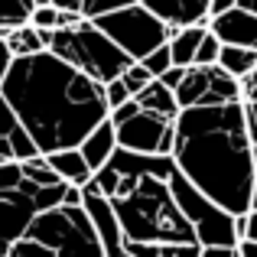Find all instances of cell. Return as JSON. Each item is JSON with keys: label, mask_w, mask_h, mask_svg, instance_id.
I'll list each match as a JSON object with an SVG mask.
<instances>
[{"label": "cell", "mask_w": 257, "mask_h": 257, "mask_svg": "<svg viewBox=\"0 0 257 257\" xmlns=\"http://www.w3.org/2000/svg\"><path fill=\"white\" fill-rule=\"evenodd\" d=\"M0 91L39 153L78 147V140L107 117L104 85L49 49L13 56Z\"/></svg>", "instance_id": "6da1fadb"}, {"label": "cell", "mask_w": 257, "mask_h": 257, "mask_svg": "<svg viewBox=\"0 0 257 257\" xmlns=\"http://www.w3.org/2000/svg\"><path fill=\"white\" fill-rule=\"evenodd\" d=\"M176 166L225 212L241 215L251 208L254 147L244 124V101L179 107L173 117Z\"/></svg>", "instance_id": "7a4b0ae2"}, {"label": "cell", "mask_w": 257, "mask_h": 257, "mask_svg": "<svg viewBox=\"0 0 257 257\" xmlns=\"http://www.w3.org/2000/svg\"><path fill=\"white\" fill-rule=\"evenodd\" d=\"M46 49L56 52L59 59H65L69 65H75L78 72H85L88 78H94V82H101V85L117 78L120 72L134 62V59L127 56L111 36H104L88 17H82L72 26L52 30Z\"/></svg>", "instance_id": "3957f363"}, {"label": "cell", "mask_w": 257, "mask_h": 257, "mask_svg": "<svg viewBox=\"0 0 257 257\" xmlns=\"http://www.w3.org/2000/svg\"><path fill=\"white\" fill-rule=\"evenodd\" d=\"M26 234L49 244L56 257H104V244L85 205L39 208L26 225Z\"/></svg>", "instance_id": "277c9868"}, {"label": "cell", "mask_w": 257, "mask_h": 257, "mask_svg": "<svg viewBox=\"0 0 257 257\" xmlns=\"http://www.w3.org/2000/svg\"><path fill=\"white\" fill-rule=\"evenodd\" d=\"M173 163H176V160H173ZM166 182H170V192H173L176 205H179V212L186 215L189 225H192L195 241H199V244H228V247L238 244L234 215L225 212L218 202H212L199 186H192V182L182 176L179 166H173V170H170Z\"/></svg>", "instance_id": "5b68a950"}, {"label": "cell", "mask_w": 257, "mask_h": 257, "mask_svg": "<svg viewBox=\"0 0 257 257\" xmlns=\"http://www.w3.org/2000/svg\"><path fill=\"white\" fill-rule=\"evenodd\" d=\"M88 20L104 36H111L131 59H144L150 49L163 46L176 30V26L163 23L160 17H153L140 0L120 7V10H107V13H98V17H88Z\"/></svg>", "instance_id": "8992f818"}, {"label": "cell", "mask_w": 257, "mask_h": 257, "mask_svg": "<svg viewBox=\"0 0 257 257\" xmlns=\"http://www.w3.org/2000/svg\"><path fill=\"white\" fill-rule=\"evenodd\" d=\"M33 189L36 186L23 176L20 186L0 192V257L7 254V247H10L20 234H26L30 218L39 212L36 202H33Z\"/></svg>", "instance_id": "52a82bcc"}, {"label": "cell", "mask_w": 257, "mask_h": 257, "mask_svg": "<svg viewBox=\"0 0 257 257\" xmlns=\"http://www.w3.org/2000/svg\"><path fill=\"white\" fill-rule=\"evenodd\" d=\"M173 127L170 117L163 114H153V111H144L140 107L137 114H131L127 120L114 124L117 131V147L124 150H134V153H160V144H163V134Z\"/></svg>", "instance_id": "ba28073f"}, {"label": "cell", "mask_w": 257, "mask_h": 257, "mask_svg": "<svg viewBox=\"0 0 257 257\" xmlns=\"http://www.w3.org/2000/svg\"><path fill=\"white\" fill-rule=\"evenodd\" d=\"M208 30L225 46H251V49H257V13H247L241 7H228L221 13H212Z\"/></svg>", "instance_id": "9c48e42d"}, {"label": "cell", "mask_w": 257, "mask_h": 257, "mask_svg": "<svg viewBox=\"0 0 257 257\" xmlns=\"http://www.w3.org/2000/svg\"><path fill=\"white\" fill-rule=\"evenodd\" d=\"M78 150H82L85 163L91 166V170H98L101 163H107L111 153L117 150V131H114V124L107 117L98 120V124H94L82 140H78Z\"/></svg>", "instance_id": "30bf717a"}, {"label": "cell", "mask_w": 257, "mask_h": 257, "mask_svg": "<svg viewBox=\"0 0 257 257\" xmlns=\"http://www.w3.org/2000/svg\"><path fill=\"white\" fill-rule=\"evenodd\" d=\"M46 157V163L52 166V173L59 176L62 182H72V186H85L88 179H91V166L85 163V157H82V150L78 147H62V150H49V153H43Z\"/></svg>", "instance_id": "8fae6325"}, {"label": "cell", "mask_w": 257, "mask_h": 257, "mask_svg": "<svg viewBox=\"0 0 257 257\" xmlns=\"http://www.w3.org/2000/svg\"><path fill=\"white\" fill-rule=\"evenodd\" d=\"M179 107H192V104H205L208 101V65H186L179 85L173 88Z\"/></svg>", "instance_id": "7c38bea8"}, {"label": "cell", "mask_w": 257, "mask_h": 257, "mask_svg": "<svg viewBox=\"0 0 257 257\" xmlns=\"http://www.w3.org/2000/svg\"><path fill=\"white\" fill-rule=\"evenodd\" d=\"M137 104L144 107V111H153V114H163V117H176L179 114V101H176V94H173V88H166L160 78H150L144 88H140L137 94Z\"/></svg>", "instance_id": "4fadbf2b"}, {"label": "cell", "mask_w": 257, "mask_h": 257, "mask_svg": "<svg viewBox=\"0 0 257 257\" xmlns=\"http://www.w3.org/2000/svg\"><path fill=\"white\" fill-rule=\"evenodd\" d=\"M208 23H189V26H176L173 36L166 39V46H170V56H173V65H192L195 59V46H199V39L205 36Z\"/></svg>", "instance_id": "5bb4252c"}, {"label": "cell", "mask_w": 257, "mask_h": 257, "mask_svg": "<svg viewBox=\"0 0 257 257\" xmlns=\"http://www.w3.org/2000/svg\"><path fill=\"white\" fill-rule=\"evenodd\" d=\"M124 247L134 257H199L202 251V244H182V241H124Z\"/></svg>", "instance_id": "9a60e30c"}, {"label": "cell", "mask_w": 257, "mask_h": 257, "mask_svg": "<svg viewBox=\"0 0 257 257\" xmlns=\"http://www.w3.org/2000/svg\"><path fill=\"white\" fill-rule=\"evenodd\" d=\"M218 65L225 72H231L234 78H244L247 72L257 65V49H251V46H225V43H221Z\"/></svg>", "instance_id": "2e32d148"}, {"label": "cell", "mask_w": 257, "mask_h": 257, "mask_svg": "<svg viewBox=\"0 0 257 257\" xmlns=\"http://www.w3.org/2000/svg\"><path fill=\"white\" fill-rule=\"evenodd\" d=\"M4 43L13 56H30V52H39L46 49L43 39H39V30L33 23H20V26H10L4 30Z\"/></svg>", "instance_id": "e0dca14e"}, {"label": "cell", "mask_w": 257, "mask_h": 257, "mask_svg": "<svg viewBox=\"0 0 257 257\" xmlns=\"http://www.w3.org/2000/svg\"><path fill=\"white\" fill-rule=\"evenodd\" d=\"M30 10H33V0H0V36L4 30L10 26H20L30 20Z\"/></svg>", "instance_id": "ac0fdd59"}, {"label": "cell", "mask_w": 257, "mask_h": 257, "mask_svg": "<svg viewBox=\"0 0 257 257\" xmlns=\"http://www.w3.org/2000/svg\"><path fill=\"white\" fill-rule=\"evenodd\" d=\"M4 257H56V251H52L49 244H43V241L30 238V234H20V238L7 247Z\"/></svg>", "instance_id": "d6986e66"}, {"label": "cell", "mask_w": 257, "mask_h": 257, "mask_svg": "<svg viewBox=\"0 0 257 257\" xmlns=\"http://www.w3.org/2000/svg\"><path fill=\"white\" fill-rule=\"evenodd\" d=\"M7 137H10V150H13V160H17V163H20V160H30V157H36V153H39L36 140H33V137H30V134H26L20 124L13 127V131L7 134Z\"/></svg>", "instance_id": "ffe728a7"}, {"label": "cell", "mask_w": 257, "mask_h": 257, "mask_svg": "<svg viewBox=\"0 0 257 257\" xmlns=\"http://www.w3.org/2000/svg\"><path fill=\"white\" fill-rule=\"evenodd\" d=\"M218 52H221V39L215 36L212 30H205V36L199 39V46H195V65H215L218 62Z\"/></svg>", "instance_id": "44dd1931"}, {"label": "cell", "mask_w": 257, "mask_h": 257, "mask_svg": "<svg viewBox=\"0 0 257 257\" xmlns=\"http://www.w3.org/2000/svg\"><path fill=\"white\" fill-rule=\"evenodd\" d=\"M137 62L144 65V69L150 72L153 78H157L160 72H166V69H170V65H173V56H170V46H166V43H163V46H157V49H150V52H147L144 59H137Z\"/></svg>", "instance_id": "7402d4cb"}, {"label": "cell", "mask_w": 257, "mask_h": 257, "mask_svg": "<svg viewBox=\"0 0 257 257\" xmlns=\"http://www.w3.org/2000/svg\"><path fill=\"white\" fill-rule=\"evenodd\" d=\"M150 78H153V75H150V72H147V69H144V65H140V62H137V59H134V62H131V65H127V69H124V72H120V82H124V85H127V91H131V94H137V91H140V88H144L147 82H150Z\"/></svg>", "instance_id": "603a6c76"}, {"label": "cell", "mask_w": 257, "mask_h": 257, "mask_svg": "<svg viewBox=\"0 0 257 257\" xmlns=\"http://www.w3.org/2000/svg\"><path fill=\"white\" fill-rule=\"evenodd\" d=\"M127 4H137V0H82V17H98L107 10H120Z\"/></svg>", "instance_id": "cb8c5ba5"}, {"label": "cell", "mask_w": 257, "mask_h": 257, "mask_svg": "<svg viewBox=\"0 0 257 257\" xmlns=\"http://www.w3.org/2000/svg\"><path fill=\"white\" fill-rule=\"evenodd\" d=\"M127 98H134V94L127 91V85L120 82V75H117V78H111V82H104V101H107V111H111V107H117V104H124Z\"/></svg>", "instance_id": "d4e9b609"}, {"label": "cell", "mask_w": 257, "mask_h": 257, "mask_svg": "<svg viewBox=\"0 0 257 257\" xmlns=\"http://www.w3.org/2000/svg\"><path fill=\"white\" fill-rule=\"evenodd\" d=\"M234 228H238V238H254L257 241V208L234 215Z\"/></svg>", "instance_id": "484cf974"}, {"label": "cell", "mask_w": 257, "mask_h": 257, "mask_svg": "<svg viewBox=\"0 0 257 257\" xmlns=\"http://www.w3.org/2000/svg\"><path fill=\"white\" fill-rule=\"evenodd\" d=\"M17 124H20V120H17V114H13L10 101H7V98H4V91H0V134H10Z\"/></svg>", "instance_id": "4316f807"}, {"label": "cell", "mask_w": 257, "mask_h": 257, "mask_svg": "<svg viewBox=\"0 0 257 257\" xmlns=\"http://www.w3.org/2000/svg\"><path fill=\"white\" fill-rule=\"evenodd\" d=\"M241 101H257V65L241 78Z\"/></svg>", "instance_id": "83f0119b"}, {"label": "cell", "mask_w": 257, "mask_h": 257, "mask_svg": "<svg viewBox=\"0 0 257 257\" xmlns=\"http://www.w3.org/2000/svg\"><path fill=\"white\" fill-rule=\"evenodd\" d=\"M182 72H186V65H170V69H166V72H160V82H163L166 88H176V85H179V78H182Z\"/></svg>", "instance_id": "f1b7e54d"}, {"label": "cell", "mask_w": 257, "mask_h": 257, "mask_svg": "<svg viewBox=\"0 0 257 257\" xmlns=\"http://www.w3.org/2000/svg\"><path fill=\"white\" fill-rule=\"evenodd\" d=\"M199 257H234V247H228V244H202Z\"/></svg>", "instance_id": "f546056e"}, {"label": "cell", "mask_w": 257, "mask_h": 257, "mask_svg": "<svg viewBox=\"0 0 257 257\" xmlns=\"http://www.w3.org/2000/svg\"><path fill=\"white\" fill-rule=\"evenodd\" d=\"M234 254H238V257H257V241L254 238H238Z\"/></svg>", "instance_id": "4dcf8cb0"}, {"label": "cell", "mask_w": 257, "mask_h": 257, "mask_svg": "<svg viewBox=\"0 0 257 257\" xmlns=\"http://www.w3.org/2000/svg\"><path fill=\"white\" fill-rule=\"evenodd\" d=\"M62 205H82V186H65V192H62Z\"/></svg>", "instance_id": "1f68e13d"}, {"label": "cell", "mask_w": 257, "mask_h": 257, "mask_svg": "<svg viewBox=\"0 0 257 257\" xmlns=\"http://www.w3.org/2000/svg\"><path fill=\"white\" fill-rule=\"evenodd\" d=\"M10 59H13V52L7 49V43H4V36H0V82H4V75H7V69H10Z\"/></svg>", "instance_id": "d6a6232c"}, {"label": "cell", "mask_w": 257, "mask_h": 257, "mask_svg": "<svg viewBox=\"0 0 257 257\" xmlns=\"http://www.w3.org/2000/svg\"><path fill=\"white\" fill-rule=\"evenodd\" d=\"M52 7H59V10H72V13H82V0H49Z\"/></svg>", "instance_id": "836d02e7"}, {"label": "cell", "mask_w": 257, "mask_h": 257, "mask_svg": "<svg viewBox=\"0 0 257 257\" xmlns=\"http://www.w3.org/2000/svg\"><path fill=\"white\" fill-rule=\"evenodd\" d=\"M228 7H234V0H208V17H212V13L228 10Z\"/></svg>", "instance_id": "e575fe53"}, {"label": "cell", "mask_w": 257, "mask_h": 257, "mask_svg": "<svg viewBox=\"0 0 257 257\" xmlns=\"http://www.w3.org/2000/svg\"><path fill=\"white\" fill-rule=\"evenodd\" d=\"M244 117L251 124H257V101H244Z\"/></svg>", "instance_id": "d590c367"}, {"label": "cell", "mask_w": 257, "mask_h": 257, "mask_svg": "<svg viewBox=\"0 0 257 257\" xmlns=\"http://www.w3.org/2000/svg\"><path fill=\"white\" fill-rule=\"evenodd\" d=\"M234 7H241L247 13H257V0H234Z\"/></svg>", "instance_id": "8d00e7d4"}, {"label": "cell", "mask_w": 257, "mask_h": 257, "mask_svg": "<svg viewBox=\"0 0 257 257\" xmlns=\"http://www.w3.org/2000/svg\"><path fill=\"white\" fill-rule=\"evenodd\" d=\"M251 208H257V176H254V186H251Z\"/></svg>", "instance_id": "74e56055"}, {"label": "cell", "mask_w": 257, "mask_h": 257, "mask_svg": "<svg viewBox=\"0 0 257 257\" xmlns=\"http://www.w3.org/2000/svg\"><path fill=\"white\" fill-rule=\"evenodd\" d=\"M43 4H49V0H33V7H43Z\"/></svg>", "instance_id": "f35d334b"}, {"label": "cell", "mask_w": 257, "mask_h": 257, "mask_svg": "<svg viewBox=\"0 0 257 257\" xmlns=\"http://www.w3.org/2000/svg\"><path fill=\"white\" fill-rule=\"evenodd\" d=\"M254 176H257V150H254Z\"/></svg>", "instance_id": "ab89813d"}, {"label": "cell", "mask_w": 257, "mask_h": 257, "mask_svg": "<svg viewBox=\"0 0 257 257\" xmlns=\"http://www.w3.org/2000/svg\"><path fill=\"white\" fill-rule=\"evenodd\" d=\"M234 257H238V254H234Z\"/></svg>", "instance_id": "60d3db41"}]
</instances>
